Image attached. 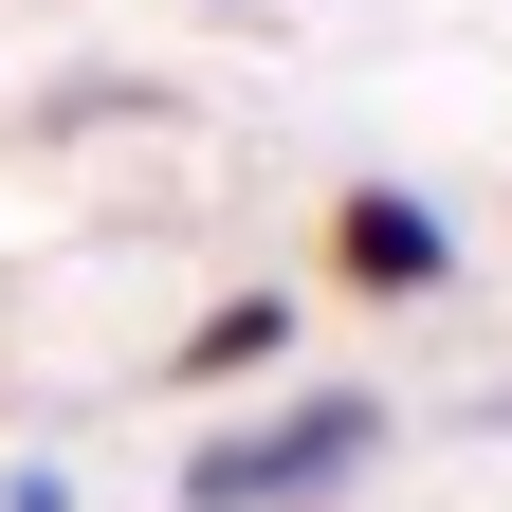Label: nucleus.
Masks as SVG:
<instances>
[{
    "mask_svg": "<svg viewBox=\"0 0 512 512\" xmlns=\"http://www.w3.org/2000/svg\"><path fill=\"white\" fill-rule=\"evenodd\" d=\"M366 458H384V403L366 384H311V403H275V421H220L202 458H183V512H293V494H330Z\"/></svg>",
    "mask_w": 512,
    "mask_h": 512,
    "instance_id": "nucleus-1",
    "label": "nucleus"
},
{
    "mask_svg": "<svg viewBox=\"0 0 512 512\" xmlns=\"http://www.w3.org/2000/svg\"><path fill=\"white\" fill-rule=\"evenodd\" d=\"M330 275L348 293H439V275H458V220L403 202V183H348V202H330Z\"/></svg>",
    "mask_w": 512,
    "mask_h": 512,
    "instance_id": "nucleus-2",
    "label": "nucleus"
},
{
    "mask_svg": "<svg viewBox=\"0 0 512 512\" xmlns=\"http://www.w3.org/2000/svg\"><path fill=\"white\" fill-rule=\"evenodd\" d=\"M275 348H293V311H275V293H238V311H202V348H165V366H183V384H256Z\"/></svg>",
    "mask_w": 512,
    "mask_h": 512,
    "instance_id": "nucleus-3",
    "label": "nucleus"
}]
</instances>
